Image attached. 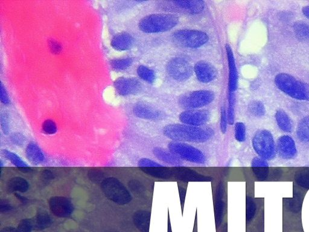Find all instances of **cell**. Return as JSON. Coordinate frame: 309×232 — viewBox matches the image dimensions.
Here are the masks:
<instances>
[{"instance_id":"1","label":"cell","mask_w":309,"mask_h":232,"mask_svg":"<svg viewBox=\"0 0 309 232\" xmlns=\"http://www.w3.org/2000/svg\"><path fill=\"white\" fill-rule=\"evenodd\" d=\"M163 134L173 142L203 143L213 138L215 131L210 127L174 124L166 125L163 128Z\"/></svg>"},{"instance_id":"2","label":"cell","mask_w":309,"mask_h":232,"mask_svg":"<svg viewBox=\"0 0 309 232\" xmlns=\"http://www.w3.org/2000/svg\"><path fill=\"white\" fill-rule=\"evenodd\" d=\"M279 89L292 98L309 101V85L287 73H279L275 77Z\"/></svg>"},{"instance_id":"3","label":"cell","mask_w":309,"mask_h":232,"mask_svg":"<svg viewBox=\"0 0 309 232\" xmlns=\"http://www.w3.org/2000/svg\"><path fill=\"white\" fill-rule=\"evenodd\" d=\"M178 22V17L173 14H152L141 20L139 27L144 33H161L171 30Z\"/></svg>"},{"instance_id":"4","label":"cell","mask_w":309,"mask_h":232,"mask_svg":"<svg viewBox=\"0 0 309 232\" xmlns=\"http://www.w3.org/2000/svg\"><path fill=\"white\" fill-rule=\"evenodd\" d=\"M252 146L258 157L267 161L276 158V144L273 134L267 130L257 131L252 140Z\"/></svg>"},{"instance_id":"5","label":"cell","mask_w":309,"mask_h":232,"mask_svg":"<svg viewBox=\"0 0 309 232\" xmlns=\"http://www.w3.org/2000/svg\"><path fill=\"white\" fill-rule=\"evenodd\" d=\"M101 189L107 199L115 204L125 205L131 202L132 196L123 183L114 177H108L101 183Z\"/></svg>"},{"instance_id":"6","label":"cell","mask_w":309,"mask_h":232,"mask_svg":"<svg viewBox=\"0 0 309 232\" xmlns=\"http://www.w3.org/2000/svg\"><path fill=\"white\" fill-rule=\"evenodd\" d=\"M168 150L180 160L195 164L204 165L207 161L206 155L203 151L186 143L170 142L168 145Z\"/></svg>"},{"instance_id":"7","label":"cell","mask_w":309,"mask_h":232,"mask_svg":"<svg viewBox=\"0 0 309 232\" xmlns=\"http://www.w3.org/2000/svg\"><path fill=\"white\" fill-rule=\"evenodd\" d=\"M173 39L182 46L195 48L206 44L209 36L202 31L185 29L176 31Z\"/></svg>"},{"instance_id":"8","label":"cell","mask_w":309,"mask_h":232,"mask_svg":"<svg viewBox=\"0 0 309 232\" xmlns=\"http://www.w3.org/2000/svg\"><path fill=\"white\" fill-rule=\"evenodd\" d=\"M215 99V94L209 90H199L184 94L180 97V105L182 107L189 110H197L212 103Z\"/></svg>"},{"instance_id":"9","label":"cell","mask_w":309,"mask_h":232,"mask_svg":"<svg viewBox=\"0 0 309 232\" xmlns=\"http://www.w3.org/2000/svg\"><path fill=\"white\" fill-rule=\"evenodd\" d=\"M169 75L178 81H186L192 74V66L186 59L175 58L170 60L167 66Z\"/></svg>"},{"instance_id":"10","label":"cell","mask_w":309,"mask_h":232,"mask_svg":"<svg viewBox=\"0 0 309 232\" xmlns=\"http://www.w3.org/2000/svg\"><path fill=\"white\" fill-rule=\"evenodd\" d=\"M51 213L57 217L67 218L73 214L74 207L70 199L63 197H53L48 201Z\"/></svg>"},{"instance_id":"11","label":"cell","mask_w":309,"mask_h":232,"mask_svg":"<svg viewBox=\"0 0 309 232\" xmlns=\"http://www.w3.org/2000/svg\"><path fill=\"white\" fill-rule=\"evenodd\" d=\"M179 119L182 124L193 127H203L210 119L209 111L189 110L180 114Z\"/></svg>"},{"instance_id":"12","label":"cell","mask_w":309,"mask_h":232,"mask_svg":"<svg viewBox=\"0 0 309 232\" xmlns=\"http://www.w3.org/2000/svg\"><path fill=\"white\" fill-rule=\"evenodd\" d=\"M277 154L283 160H293L298 154L296 143L293 137L284 135L279 137L276 145Z\"/></svg>"},{"instance_id":"13","label":"cell","mask_w":309,"mask_h":232,"mask_svg":"<svg viewBox=\"0 0 309 232\" xmlns=\"http://www.w3.org/2000/svg\"><path fill=\"white\" fill-rule=\"evenodd\" d=\"M114 85L117 92L122 96L137 93L141 88L140 82L135 78L120 77L115 82Z\"/></svg>"},{"instance_id":"14","label":"cell","mask_w":309,"mask_h":232,"mask_svg":"<svg viewBox=\"0 0 309 232\" xmlns=\"http://www.w3.org/2000/svg\"><path fill=\"white\" fill-rule=\"evenodd\" d=\"M194 71L199 81L209 83L213 81L216 76L214 66L206 61H199L195 66Z\"/></svg>"},{"instance_id":"15","label":"cell","mask_w":309,"mask_h":232,"mask_svg":"<svg viewBox=\"0 0 309 232\" xmlns=\"http://www.w3.org/2000/svg\"><path fill=\"white\" fill-rule=\"evenodd\" d=\"M133 112L139 118L149 120H158L163 116L160 111L157 109L144 104L135 105L133 109Z\"/></svg>"},{"instance_id":"16","label":"cell","mask_w":309,"mask_h":232,"mask_svg":"<svg viewBox=\"0 0 309 232\" xmlns=\"http://www.w3.org/2000/svg\"><path fill=\"white\" fill-rule=\"evenodd\" d=\"M226 50L227 54L228 66H229V90L230 93H233L238 87V71L232 48L229 45H227Z\"/></svg>"},{"instance_id":"17","label":"cell","mask_w":309,"mask_h":232,"mask_svg":"<svg viewBox=\"0 0 309 232\" xmlns=\"http://www.w3.org/2000/svg\"><path fill=\"white\" fill-rule=\"evenodd\" d=\"M25 154L26 158L34 165L41 164L45 160V155L41 149L34 142H30L27 145Z\"/></svg>"},{"instance_id":"18","label":"cell","mask_w":309,"mask_h":232,"mask_svg":"<svg viewBox=\"0 0 309 232\" xmlns=\"http://www.w3.org/2000/svg\"><path fill=\"white\" fill-rule=\"evenodd\" d=\"M177 7L191 14H198L204 10L205 3L200 0H180L173 1Z\"/></svg>"},{"instance_id":"19","label":"cell","mask_w":309,"mask_h":232,"mask_svg":"<svg viewBox=\"0 0 309 232\" xmlns=\"http://www.w3.org/2000/svg\"><path fill=\"white\" fill-rule=\"evenodd\" d=\"M34 231H40L44 230L51 225L52 219L50 215L47 212L40 210L37 212L36 216L31 219Z\"/></svg>"},{"instance_id":"20","label":"cell","mask_w":309,"mask_h":232,"mask_svg":"<svg viewBox=\"0 0 309 232\" xmlns=\"http://www.w3.org/2000/svg\"><path fill=\"white\" fill-rule=\"evenodd\" d=\"M251 167L254 174L259 180H265L269 174V163L267 160L256 157L251 162Z\"/></svg>"},{"instance_id":"21","label":"cell","mask_w":309,"mask_h":232,"mask_svg":"<svg viewBox=\"0 0 309 232\" xmlns=\"http://www.w3.org/2000/svg\"><path fill=\"white\" fill-rule=\"evenodd\" d=\"M29 189V184L27 180L22 178V177H13L10 179L7 183L6 190L8 193H24L27 192Z\"/></svg>"},{"instance_id":"22","label":"cell","mask_w":309,"mask_h":232,"mask_svg":"<svg viewBox=\"0 0 309 232\" xmlns=\"http://www.w3.org/2000/svg\"><path fill=\"white\" fill-rule=\"evenodd\" d=\"M134 42L132 37L128 33H122L117 34L112 39L111 44L115 49L126 50L132 47Z\"/></svg>"},{"instance_id":"23","label":"cell","mask_w":309,"mask_h":232,"mask_svg":"<svg viewBox=\"0 0 309 232\" xmlns=\"http://www.w3.org/2000/svg\"><path fill=\"white\" fill-rule=\"evenodd\" d=\"M277 125L282 131L290 133L293 130V122L288 114L285 111L279 110L276 113Z\"/></svg>"},{"instance_id":"24","label":"cell","mask_w":309,"mask_h":232,"mask_svg":"<svg viewBox=\"0 0 309 232\" xmlns=\"http://www.w3.org/2000/svg\"><path fill=\"white\" fill-rule=\"evenodd\" d=\"M153 153L158 160L167 164L177 165L180 164V159L170 153L169 151L164 150L161 148L156 147L153 150Z\"/></svg>"},{"instance_id":"25","label":"cell","mask_w":309,"mask_h":232,"mask_svg":"<svg viewBox=\"0 0 309 232\" xmlns=\"http://www.w3.org/2000/svg\"><path fill=\"white\" fill-rule=\"evenodd\" d=\"M297 136L302 142L309 143V116L300 120L297 126Z\"/></svg>"},{"instance_id":"26","label":"cell","mask_w":309,"mask_h":232,"mask_svg":"<svg viewBox=\"0 0 309 232\" xmlns=\"http://www.w3.org/2000/svg\"><path fill=\"white\" fill-rule=\"evenodd\" d=\"M149 220L148 214L143 211L138 212L135 214L134 217L135 225H136L137 228L143 232L147 231L149 227Z\"/></svg>"},{"instance_id":"27","label":"cell","mask_w":309,"mask_h":232,"mask_svg":"<svg viewBox=\"0 0 309 232\" xmlns=\"http://www.w3.org/2000/svg\"><path fill=\"white\" fill-rule=\"evenodd\" d=\"M248 112L256 118H261L266 114L265 105L261 101H253L248 105Z\"/></svg>"},{"instance_id":"28","label":"cell","mask_w":309,"mask_h":232,"mask_svg":"<svg viewBox=\"0 0 309 232\" xmlns=\"http://www.w3.org/2000/svg\"><path fill=\"white\" fill-rule=\"evenodd\" d=\"M294 31L299 38L309 40V24L303 21L296 22L294 25Z\"/></svg>"},{"instance_id":"29","label":"cell","mask_w":309,"mask_h":232,"mask_svg":"<svg viewBox=\"0 0 309 232\" xmlns=\"http://www.w3.org/2000/svg\"><path fill=\"white\" fill-rule=\"evenodd\" d=\"M2 154H3L5 158L9 160L18 169L28 167L27 165L23 161L21 157H19L18 155L5 150L2 151Z\"/></svg>"},{"instance_id":"30","label":"cell","mask_w":309,"mask_h":232,"mask_svg":"<svg viewBox=\"0 0 309 232\" xmlns=\"http://www.w3.org/2000/svg\"><path fill=\"white\" fill-rule=\"evenodd\" d=\"M137 73L141 79L149 83H153L155 79L154 71L145 66L141 65L137 69Z\"/></svg>"},{"instance_id":"31","label":"cell","mask_w":309,"mask_h":232,"mask_svg":"<svg viewBox=\"0 0 309 232\" xmlns=\"http://www.w3.org/2000/svg\"><path fill=\"white\" fill-rule=\"evenodd\" d=\"M235 137L238 142H245L247 139V129L242 122H237L235 128Z\"/></svg>"},{"instance_id":"32","label":"cell","mask_w":309,"mask_h":232,"mask_svg":"<svg viewBox=\"0 0 309 232\" xmlns=\"http://www.w3.org/2000/svg\"><path fill=\"white\" fill-rule=\"evenodd\" d=\"M132 63L131 58H123L112 60L111 62L112 67L115 70H122L128 68Z\"/></svg>"},{"instance_id":"33","label":"cell","mask_w":309,"mask_h":232,"mask_svg":"<svg viewBox=\"0 0 309 232\" xmlns=\"http://www.w3.org/2000/svg\"><path fill=\"white\" fill-rule=\"evenodd\" d=\"M235 97L233 93L230 92L229 107L227 113L228 121L230 125H233L235 123Z\"/></svg>"},{"instance_id":"34","label":"cell","mask_w":309,"mask_h":232,"mask_svg":"<svg viewBox=\"0 0 309 232\" xmlns=\"http://www.w3.org/2000/svg\"><path fill=\"white\" fill-rule=\"evenodd\" d=\"M89 180L92 182L96 183H102L104 180V174L102 171L96 170H91L88 172V174Z\"/></svg>"},{"instance_id":"35","label":"cell","mask_w":309,"mask_h":232,"mask_svg":"<svg viewBox=\"0 0 309 232\" xmlns=\"http://www.w3.org/2000/svg\"><path fill=\"white\" fill-rule=\"evenodd\" d=\"M33 229L31 219H24L19 222L16 232H31Z\"/></svg>"},{"instance_id":"36","label":"cell","mask_w":309,"mask_h":232,"mask_svg":"<svg viewBox=\"0 0 309 232\" xmlns=\"http://www.w3.org/2000/svg\"><path fill=\"white\" fill-rule=\"evenodd\" d=\"M42 130L45 134L52 135L57 132V127L55 122L51 120H47L42 125Z\"/></svg>"},{"instance_id":"37","label":"cell","mask_w":309,"mask_h":232,"mask_svg":"<svg viewBox=\"0 0 309 232\" xmlns=\"http://www.w3.org/2000/svg\"><path fill=\"white\" fill-rule=\"evenodd\" d=\"M138 167L140 168L147 167H163V166L160 163L154 161L150 159L143 158L139 160L138 163Z\"/></svg>"},{"instance_id":"38","label":"cell","mask_w":309,"mask_h":232,"mask_svg":"<svg viewBox=\"0 0 309 232\" xmlns=\"http://www.w3.org/2000/svg\"><path fill=\"white\" fill-rule=\"evenodd\" d=\"M11 142L18 147H22L25 142V137L21 133H15L10 137Z\"/></svg>"},{"instance_id":"39","label":"cell","mask_w":309,"mask_h":232,"mask_svg":"<svg viewBox=\"0 0 309 232\" xmlns=\"http://www.w3.org/2000/svg\"><path fill=\"white\" fill-rule=\"evenodd\" d=\"M228 116L225 108L222 107L221 113V130L222 133L225 134L227 131Z\"/></svg>"},{"instance_id":"40","label":"cell","mask_w":309,"mask_h":232,"mask_svg":"<svg viewBox=\"0 0 309 232\" xmlns=\"http://www.w3.org/2000/svg\"><path fill=\"white\" fill-rule=\"evenodd\" d=\"M13 209V208L9 203L1 200V203H0V212H1V213H8L12 211Z\"/></svg>"},{"instance_id":"41","label":"cell","mask_w":309,"mask_h":232,"mask_svg":"<svg viewBox=\"0 0 309 232\" xmlns=\"http://www.w3.org/2000/svg\"><path fill=\"white\" fill-rule=\"evenodd\" d=\"M54 176L53 173L49 170H45L42 173V179L44 182H49L50 180L54 179Z\"/></svg>"},{"instance_id":"42","label":"cell","mask_w":309,"mask_h":232,"mask_svg":"<svg viewBox=\"0 0 309 232\" xmlns=\"http://www.w3.org/2000/svg\"><path fill=\"white\" fill-rule=\"evenodd\" d=\"M1 120L2 130H3L4 134H8V130H9V128H8V121L6 117L2 116Z\"/></svg>"},{"instance_id":"43","label":"cell","mask_w":309,"mask_h":232,"mask_svg":"<svg viewBox=\"0 0 309 232\" xmlns=\"http://www.w3.org/2000/svg\"><path fill=\"white\" fill-rule=\"evenodd\" d=\"M1 101L3 104H7L9 103V99L5 90L4 89L3 86L1 84Z\"/></svg>"},{"instance_id":"44","label":"cell","mask_w":309,"mask_h":232,"mask_svg":"<svg viewBox=\"0 0 309 232\" xmlns=\"http://www.w3.org/2000/svg\"><path fill=\"white\" fill-rule=\"evenodd\" d=\"M15 196L16 197L17 199L19 200V201L22 203H24V204H25V203L28 202L27 199H26L25 197L22 196L21 195H20L19 194L15 193Z\"/></svg>"},{"instance_id":"45","label":"cell","mask_w":309,"mask_h":232,"mask_svg":"<svg viewBox=\"0 0 309 232\" xmlns=\"http://www.w3.org/2000/svg\"><path fill=\"white\" fill-rule=\"evenodd\" d=\"M302 12L304 14V15L309 19V5H307V6L303 7Z\"/></svg>"},{"instance_id":"46","label":"cell","mask_w":309,"mask_h":232,"mask_svg":"<svg viewBox=\"0 0 309 232\" xmlns=\"http://www.w3.org/2000/svg\"><path fill=\"white\" fill-rule=\"evenodd\" d=\"M1 232H16V229L13 227H6L2 229Z\"/></svg>"},{"instance_id":"47","label":"cell","mask_w":309,"mask_h":232,"mask_svg":"<svg viewBox=\"0 0 309 232\" xmlns=\"http://www.w3.org/2000/svg\"><path fill=\"white\" fill-rule=\"evenodd\" d=\"M18 170L22 171V173H29V172L32 171V170H31V168H30L29 167L19 168Z\"/></svg>"}]
</instances>
